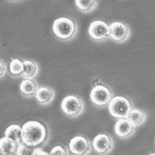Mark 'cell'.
Instances as JSON below:
<instances>
[{"label": "cell", "mask_w": 155, "mask_h": 155, "mask_svg": "<svg viewBox=\"0 0 155 155\" xmlns=\"http://www.w3.org/2000/svg\"><path fill=\"white\" fill-rule=\"evenodd\" d=\"M61 110L67 117L76 118L80 116L84 110V101L80 96L68 95L62 100Z\"/></svg>", "instance_id": "cell-4"}, {"label": "cell", "mask_w": 155, "mask_h": 155, "mask_svg": "<svg viewBox=\"0 0 155 155\" xmlns=\"http://www.w3.org/2000/svg\"><path fill=\"white\" fill-rule=\"evenodd\" d=\"M52 29L53 34L57 38L67 41L75 37L78 32V26L71 18L60 17L53 22Z\"/></svg>", "instance_id": "cell-2"}, {"label": "cell", "mask_w": 155, "mask_h": 155, "mask_svg": "<svg viewBox=\"0 0 155 155\" xmlns=\"http://www.w3.org/2000/svg\"><path fill=\"white\" fill-rule=\"evenodd\" d=\"M35 147L29 146L26 143L21 142L17 145L16 150V154L17 155H25V154H32Z\"/></svg>", "instance_id": "cell-19"}, {"label": "cell", "mask_w": 155, "mask_h": 155, "mask_svg": "<svg viewBox=\"0 0 155 155\" xmlns=\"http://www.w3.org/2000/svg\"><path fill=\"white\" fill-rule=\"evenodd\" d=\"M98 0H74L76 8L83 13H90L94 11L98 6Z\"/></svg>", "instance_id": "cell-16"}, {"label": "cell", "mask_w": 155, "mask_h": 155, "mask_svg": "<svg viewBox=\"0 0 155 155\" xmlns=\"http://www.w3.org/2000/svg\"><path fill=\"white\" fill-rule=\"evenodd\" d=\"M88 34L94 41H103L109 38V25L102 20H95L89 25Z\"/></svg>", "instance_id": "cell-6"}, {"label": "cell", "mask_w": 155, "mask_h": 155, "mask_svg": "<svg viewBox=\"0 0 155 155\" xmlns=\"http://www.w3.org/2000/svg\"><path fill=\"white\" fill-rule=\"evenodd\" d=\"M113 96V93L109 87L102 84L94 86L89 95L92 104L98 108H104L107 106Z\"/></svg>", "instance_id": "cell-5"}, {"label": "cell", "mask_w": 155, "mask_h": 155, "mask_svg": "<svg viewBox=\"0 0 155 155\" xmlns=\"http://www.w3.org/2000/svg\"><path fill=\"white\" fill-rule=\"evenodd\" d=\"M70 154L76 155L89 154L91 151L89 140L82 135H78L71 139L68 145Z\"/></svg>", "instance_id": "cell-7"}, {"label": "cell", "mask_w": 155, "mask_h": 155, "mask_svg": "<svg viewBox=\"0 0 155 155\" xmlns=\"http://www.w3.org/2000/svg\"><path fill=\"white\" fill-rule=\"evenodd\" d=\"M127 118L134 127L142 125L146 119V114L144 111L138 108H132L129 111Z\"/></svg>", "instance_id": "cell-15"}, {"label": "cell", "mask_w": 155, "mask_h": 155, "mask_svg": "<svg viewBox=\"0 0 155 155\" xmlns=\"http://www.w3.org/2000/svg\"><path fill=\"white\" fill-rule=\"evenodd\" d=\"M109 38L116 43L127 41L130 37V28L122 21H114L109 25Z\"/></svg>", "instance_id": "cell-8"}, {"label": "cell", "mask_w": 155, "mask_h": 155, "mask_svg": "<svg viewBox=\"0 0 155 155\" xmlns=\"http://www.w3.org/2000/svg\"><path fill=\"white\" fill-rule=\"evenodd\" d=\"M18 144L10 141L5 137L0 138V150L2 154H16Z\"/></svg>", "instance_id": "cell-17"}, {"label": "cell", "mask_w": 155, "mask_h": 155, "mask_svg": "<svg viewBox=\"0 0 155 155\" xmlns=\"http://www.w3.org/2000/svg\"><path fill=\"white\" fill-rule=\"evenodd\" d=\"M21 142L29 146L36 147L47 143L50 133L47 125L38 120H29L22 125Z\"/></svg>", "instance_id": "cell-1"}, {"label": "cell", "mask_w": 155, "mask_h": 155, "mask_svg": "<svg viewBox=\"0 0 155 155\" xmlns=\"http://www.w3.org/2000/svg\"><path fill=\"white\" fill-rule=\"evenodd\" d=\"M35 97L37 102L41 105H47L51 103L54 98L55 92L52 87L43 85L38 87L36 91Z\"/></svg>", "instance_id": "cell-11"}, {"label": "cell", "mask_w": 155, "mask_h": 155, "mask_svg": "<svg viewBox=\"0 0 155 155\" xmlns=\"http://www.w3.org/2000/svg\"><path fill=\"white\" fill-rule=\"evenodd\" d=\"M107 106L109 114L116 119L127 118L133 108L131 101L124 96H113Z\"/></svg>", "instance_id": "cell-3"}, {"label": "cell", "mask_w": 155, "mask_h": 155, "mask_svg": "<svg viewBox=\"0 0 155 155\" xmlns=\"http://www.w3.org/2000/svg\"><path fill=\"white\" fill-rule=\"evenodd\" d=\"M7 73V67L4 61L0 59V78H2Z\"/></svg>", "instance_id": "cell-21"}, {"label": "cell", "mask_w": 155, "mask_h": 155, "mask_svg": "<svg viewBox=\"0 0 155 155\" xmlns=\"http://www.w3.org/2000/svg\"><path fill=\"white\" fill-rule=\"evenodd\" d=\"M5 137L10 141L18 144L21 142L23 137V130L18 124H12L9 125L5 131Z\"/></svg>", "instance_id": "cell-13"}, {"label": "cell", "mask_w": 155, "mask_h": 155, "mask_svg": "<svg viewBox=\"0 0 155 155\" xmlns=\"http://www.w3.org/2000/svg\"><path fill=\"white\" fill-rule=\"evenodd\" d=\"M49 154V153H47V152H45L43 151V150L41 149V148H39V147H36L35 149H34V151H33V153H32V154Z\"/></svg>", "instance_id": "cell-22"}, {"label": "cell", "mask_w": 155, "mask_h": 155, "mask_svg": "<svg viewBox=\"0 0 155 155\" xmlns=\"http://www.w3.org/2000/svg\"><path fill=\"white\" fill-rule=\"evenodd\" d=\"M91 147L99 154H105L113 149L114 142L110 135L105 133L97 134L93 140Z\"/></svg>", "instance_id": "cell-9"}, {"label": "cell", "mask_w": 155, "mask_h": 155, "mask_svg": "<svg viewBox=\"0 0 155 155\" xmlns=\"http://www.w3.org/2000/svg\"><path fill=\"white\" fill-rule=\"evenodd\" d=\"M70 153L68 152L67 150L61 145H56V146L53 147L49 153V154H64L67 155L69 154Z\"/></svg>", "instance_id": "cell-20"}, {"label": "cell", "mask_w": 155, "mask_h": 155, "mask_svg": "<svg viewBox=\"0 0 155 155\" xmlns=\"http://www.w3.org/2000/svg\"><path fill=\"white\" fill-rule=\"evenodd\" d=\"M38 65L32 60H23V70L21 77L23 78L33 79L38 72Z\"/></svg>", "instance_id": "cell-14"}, {"label": "cell", "mask_w": 155, "mask_h": 155, "mask_svg": "<svg viewBox=\"0 0 155 155\" xmlns=\"http://www.w3.org/2000/svg\"><path fill=\"white\" fill-rule=\"evenodd\" d=\"M9 2H18L19 0H8Z\"/></svg>", "instance_id": "cell-23"}, {"label": "cell", "mask_w": 155, "mask_h": 155, "mask_svg": "<svg viewBox=\"0 0 155 155\" xmlns=\"http://www.w3.org/2000/svg\"><path fill=\"white\" fill-rule=\"evenodd\" d=\"M135 127L126 118H119L114 124V130L116 137L121 139L127 138L134 131Z\"/></svg>", "instance_id": "cell-10"}, {"label": "cell", "mask_w": 155, "mask_h": 155, "mask_svg": "<svg viewBox=\"0 0 155 155\" xmlns=\"http://www.w3.org/2000/svg\"><path fill=\"white\" fill-rule=\"evenodd\" d=\"M38 87V84L33 79L24 78L19 84V91L24 97L31 98L35 96Z\"/></svg>", "instance_id": "cell-12"}, {"label": "cell", "mask_w": 155, "mask_h": 155, "mask_svg": "<svg viewBox=\"0 0 155 155\" xmlns=\"http://www.w3.org/2000/svg\"><path fill=\"white\" fill-rule=\"evenodd\" d=\"M23 70V61L18 58H14L9 64V72L13 77L21 76Z\"/></svg>", "instance_id": "cell-18"}, {"label": "cell", "mask_w": 155, "mask_h": 155, "mask_svg": "<svg viewBox=\"0 0 155 155\" xmlns=\"http://www.w3.org/2000/svg\"><path fill=\"white\" fill-rule=\"evenodd\" d=\"M0 154H2V151H1V150H0Z\"/></svg>", "instance_id": "cell-24"}]
</instances>
